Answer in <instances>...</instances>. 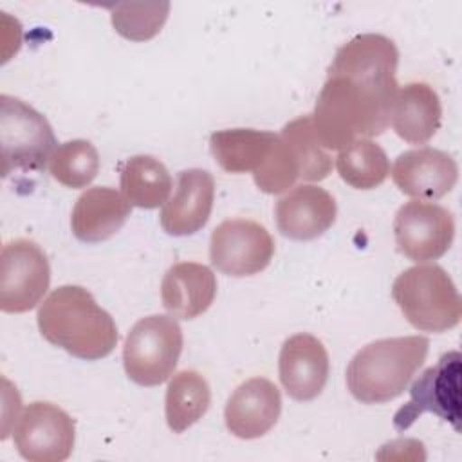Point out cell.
I'll return each mask as SVG.
<instances>
[{"label": "cell", "instance_id": "cell-1", "mask_svg": "<svg viewBox=\"0 0 462 462\" xmlns=\"http://www.w3.org/2000/svg\"><path fill=\"white\" fill-rule=\"evenodd\" d=\"M399 51L383 34H359L337 49L318 96L312 128L325 150L381 135L392 123Z\"/></svg>", "mask_w": 462, "mask_h": 462}, {"label": "cell", "instance_id": "cell-2", "mask_svg": "<svg viewBox=\"0 0 462 462\" xmlns=\"http://www.w3.org/2000/svg\"><path fill=\"white\" fill-rule=\"evenodd\" d=\"M36 319L49 343L85 361L106 357L119 337L112 316L79 285L54 289L40 305Z\"/></svg>", "mask_w": 462, "mask_h": 462}, {"label": "cell", "instance_id": "cell-3", "mask_svg": "<svg viewBox=\"0 0 462 462\" xmlns=\"http://www.w3.org/2000/svg\"><path fill=\"white\" fill-rule=\"evenodd\" d=\"M430 339L404 336L377 339L363 346L346 366V386L363 404H383L399 397L424 363Z\"/></svg>", "mask_w": 462, "mask_h": 462}, {"label": "cell", "instance_id": "cell-4", "mask_svg": "<svg viewBox=\"0 0 462 462\" xmlns=\"http://www.w3.org/2000/svg\"><path fill=\"white\" fill-rule=\"evenodd\" d=\"M392 298L404 318L424 332H446L458 325L462 301L451 276L435 263L413 265L392 285Z\"/></svg>", "mask_w": 462, "mask_h": 462}, {"label": "cell", "instance_id": "cell-5", "mask_svg": "<svg viewBox=\"0 0 462 462\" xmlns=\"http://www.w3.org/2000/svg\"><path fill=\"white\" fill-rule=\"evenodd\" d=\"M182 330L173 316L141 318L123 346L126 375L141 386L162 384L173 374L182 352Z\"/></svg>", "mask_w": 462, "mask_h": 462}, {"label": "cell", "instance_id": "cell-6", "mask_svg": "<svg viewBox=\"0 0 462 462\" xmlns=\"http://www.w3.org/2000/svg\"><path fill=\"white\" fill-rule=\"evenodd\" d=\"M0 148L2 175L11 171L43 170L54 150L56 137L49 121L25 101L0 96Z\"/></svg>", "mask_w": 462, "mask_h": 462}, {"label": "cell", "instance_id": "cell-7", "mask_svg": "<svg viewBox=\"0 0 462 462\" xmlns=\"http://www.w3.org/2000/svg\"><path fill=\"white\" fill-rule=\"evenodd\" d=\"M51 283V267L43 249L27 238L4 245L0 258V309L9 314L34 309Z\"/></svg>", "mask_w": 462, "mask_h": 462}, {"label": "cell", "instance_id": "cell-8", "mask_svg": "<svg viewBox=\"0 0 462 462\" xmlns=\"http://www.w3.org/2000/svg\"><path fill=\"white\" fill-rule=\"evenodd\" d=\"M393 236L401 254L422 263L448 253L455 238L451 211L431 200H410L393 218Z\"/></svg>", "mask_w": 462, "mask_h": 462}, {"label": "cell", "instance_id": "cell-9", "mask_svg": "<svg viewBox=\"0 0 462 462\" xmlns=\"http://www.w3.org/2000/svg\"><path fill=\"white\" fill-rule=\"evenodd\" d=\"M274 254L271 233L256 220L229 218L220 222L209 238L213 267L235 278L263 271Z\"/></svg>", "mask_w": 462, "mask_h": 462}, {"label": "cell", "instance_id": "cell-10", "mask_svg": "<svg viewBox=\"0 0 462 462\" xmlns=\"http://www.w3.org/2000/svg\"><path fill=\"white\" fill-rule=\"evenodd\" d=\"M14 446L31 462L67 460L74 448V420L60 406L34 401L14 428Z\"/></svg>", "mask_w": 462, "mask_h": 462}, {"label": "cell", "instance_id": "cell-11", "mask_svg": "<svg viewBox=\"0 0 462 462\" xmlns=\"http://www.w3.org/2000/svg\"><path fill=\"white\" fill-rule=\"evenodd\" d=\"M411 399L395 415L397 430L408 428L422 411H433L458 430L460 419V354L448 352L411 386Z\"/></svg>", "mask_w": 462, "mask_h": 462}, {"label": "cell", "instance_id": "cell-12", "mask_svg": "<svg viewBox=\"0 0 462 462\" xmlns=\"http://www.w3.org/2000/svg\"><path fill=\"white\" fill-rule=\"evenodd\" d=\"M392 179L408 197L437 200L455 188L458 166L449 153L424 146L401 153L393 162Z\"/></svg>", "mask_w": 462, "mask_h": 462}, {"label": "cell", "instance_id": "cell-13", "mask_svg": "<svg viewBox=\"0 0 462 462\" xmlns=\"http://www.w3.org/2000/svg\"><path fill=\"white\" fill-rule=\"evenodd\" d=\"M278 368L280 381L289 397L294 401H312L327 384L330 363L323 343L312 334L301 332L283 343Z\"/></svg>", "mask_w": 462, "mask_h": 462}, {"label": "cell", "instance_id": "cell-14", "mask_svg": "<svg viewBox=\"0 0 462 462\" xmlns=\"http://www.w3.org/2000/svg\"><path fill=\"white\" fill-rule=\"evenodd\" d=\"M213 200V175L200 168L182 170L177 177L173 195L162 206V229L171 236H186L200 231L209 220Z\"/></svg>", "mask_w": 462, "mask_h": 462}, {"label": "cell", "instance_id": "cell-15", "mask_svg": "<svg viewBox=\"0 0 462 462\" xmlns=\"http://www.w3.org/2000/svg\"><path fill=\"white\" fill-rule=\"evenodd\" d=\"M334 197L314 184L292 188L276 204L278 231L291 240H314L321 236L336 220Z\"/></svg>", "mask_w": 462, "mask_h": 462}, {"label": "cell", "instance_id": "cell-16", "mask_svg": "<svg viewBox=\"0 0 462 462\" xmlns=\"http://www.w3.org/2000/svg\"><path fill=\"white\" fill-rule=\"evenodd\" d=\"M280 411L282 395L276 384L265 377H253L227 399L224 419L235 437L258 439L276 424Z\"/></svg>", "mask_w": 462, "mask_h": 462}, {"label": "cell", "instance_id": "cell-17", "mask_svg": "<svg viewBox=\"0 0 462 462\" xmlns=\"http://www.w3.org/2000/svg\"><path fill=\"white\" fill-rule=\"evenodd\" d=\"M217 294L213 271L197 262H179L171 265L161 283L162 307L170 316L193 319L206 312Z\"/></svg>", "mask_w": 462, "mask_h": 462}, {"label": "cell", "instance_id": "cell-18", "mask_svg": "<svg viewBox=\"0 0 462 462\" xmlns=\"http://www.w3.org/2000/svg\"><path fill=\"white\" fill-rule=\"evenodd\" d=\"M130 209L132 204L114 188H90L74 204L70 217L72 233L87 244L108 240L123 227Z\"/></svg>", "mask_w": 462, "mask_h": 462}, {"label": "cell", "instance_id": "cell-19", "mask_svg": "<svg viewBox=\"0 0 462 462\" xmlns=\"http://www.w3.org/2000/svg\"><path fill=\"white\" fill-rule=\"evenodd\" d=\"M442 106L437 92L422 81L408 83L397 90L392 126L410 144L428 143L439 130Z\"/></svg>", "mask_w": 462, "mask_h": 462}, {"label": "cell", "instance_id": "cell-20", "mask_svg": "<svg viewBox=\"0 0 462 462\" xmlns=\"http://www.w3.org/2000/svg\"><path fill=\"white\" fill-rule=\"evenodd\" d=\"M278 135L254 128H229L211 134L209 146L215 161L229 173L256 171L271 153Z\"/></svg>", "mask_w": 462, "mask_h": 462}, {"label": "cell", "instance_id": "cell-21", "mask_svg": "<svg viewBox=\"0 0 462 462\" xmlns=\"http://www.w3.org/2000/svg\"><path fill=\"white\" fill-rule=\"evenodd\" d=\"M121 191L137 208L153 209L168 200L171 175L153 155H134L121 166Z\"/></svg>", "mask_w": 462, "mask_h": 462}, {"label": "cell", "instance_id": "cell-22", "mask_svg": "<svg viewBox=\"0 0 462 462\" xmlns=\"http://www.w3.org/2000/svg\"><path fill=\"white\" fill-rule=\"evenodd\" d=\"M211 390L204 375L195 370H182L173 375L166 390V422L173 433H182L208 411Z\"/></svg>", "mask_w": 462, "mask_h": 462}, {"label": "cell", "instance_id": "cell-23", "mask_svg": "<svg viewBox=\"0 0 462 462\" xmlns=\"http://www.w3.org/2000/svg\"><path fill=\"white\" fill-rule=\"evenodd\" d=\"M336 168L348 186L356 189H372L386 180L390 161L375 141L356 139L339 150Z\"/></svg>", "mask_w": 462, "mask_h": 462}, {"label": "cell", "instance_id": "cell-24", "mask_svg": "<svg viewBox=\"0 0 462 462\" xmlns=\"http://www.w3.org/2000/svg\"><path fill=\"white\" fill-rule=\"evenodd\" d=\"M49 171L67 188H85L99 171V153L90 141H67L54 150L49 161Z\"/></svg>", "mask_w": 462, "mask_h": 462}, {"label": "cell", "instance_id": "cell-25", "mask_svg": "<svg viewBox=\"0 0 462 462\" xmlns=\"http://www.w3.org/2000/svg\"><path fill=\"white\" fill-rule=\"evenodd\" d=\"M280 135L289 143L300 162V179L314 182L328 177L332 159L316 139L310 114L287 123Z\"/></svg>", "mask_w": 462, "mask_h": 462}, {"label": "cell", "instance_id": "cell-26", "mask_svg": "<svg viewBox=\"0 0 462 462\" xmlns=\"http://www.w3.org/2000/svg\"><path fill=\"white\" fill-rule=\"evenodd\" d=\"M170 13L168 2H125L112 7V25L126 40L144 42L153 38Z\"/></svg>", "mask_w": 462, "mask_h": 462}, {"label": "cell", "instance_id": "cell-27", "mask_svg": "<svg viewBox=\"0 0 462 462\" xmlns=\"http://www.w3.org/2000/svg\"><path fill=\"white\" fill-rule=\"evenodd\" d=\"M254 184L269 195L289 189L300 179V162L289 143L278 135L265 162L253 173Z\"/></svg>", "mask_w": 462, "mask_h": 462}]
</instances>
